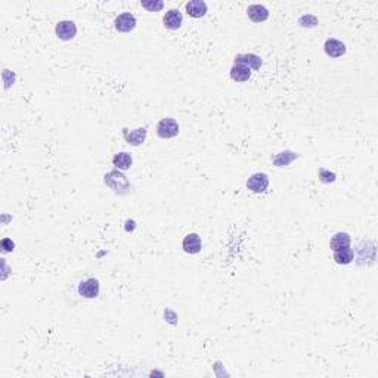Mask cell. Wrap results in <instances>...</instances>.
I'll list each match as a JSON object with an SVG mask.
<instances>
[{
    "label": "cell",
    "mask_w": 378,
    "mask_h": 378,
    "mask_svg": "<svg viewBox=\"0 0 378 378\" xmlns=\"http://www.w3.org/2000/svg\"><path fill=\"white\" fill-rule=\"evenodd\" d=\"M325 52L328 56L331 58H338V56H343L346 54V45L337 39H328L325 42Z\"/></svg>",
    "instance_id": "obj_6"
},
{
    "label": "cell",
    "mask_w": 378,
    "mask_h": 378,
    "mask_svg": "<svg viewBox=\"0 0 378 378\" xmlns=\"http://www.w3.org/2000/svg\"><path fill=\"white\" fill-rule=\"evenodd\" d=\"M353 257H355V254H353V250L350 247L334 251V260L338 265H349V263H352Z\"/></svg>",
    "instance_id": "obj_14"
},
{
    "label": "cell",
    "mask_w": 378,
    "mask_h": 378,
    "mask_svg": "<svg viewBox=\"0 0 378 378\" xmlns=\"http://www.w3.org/2000/svg\"><path fill=\"white\" fill-rule=\"evenodd\" d=\"M329 247L332 251H337V250H341V248H347L350 247V236L344 232H338L332 236L331 242H329Z\"/></svg>",
    "instance_id": "obj_12"
},
{
    "label": "cell",
    "mask_w": 378,
    "mask_h": 378,
    "mask_svg": "<svg viewBox=\"0 0 378 378\" xmlns=\"http://www.w3.org/2000/svg\"><path fill=\"white\" fill-rule=\"evenodd\" d=\"M268 186H269V177L265 173H256L247 182V188L253 192H265Z\"/></svg>",
    "instance_id": "obj_2"
},
{
    "label": "cell",
    "mask_w": 378,
    "mask_h": 378,
    "mask_svg": "<svg viewBox=\"0 0 378 378\" xmlns=\"http://www.w3.org/2000/svg\"><path fill=\"white\" fill-rule=\"evenodd\" d=\"M235 64H242L245 67H248L250 70H259L262 67V59L260 56L254 55V54H245V55H238L235 58Z\"/></svg>",
    "instance_id": "obj_9"
},
{
    "label": "cell",
    "mask_w": 378,
    "mask_h": 378,
    "mask_svg": "<svg viewBox=\"0 0 378 378\" xmlns=\"http://www.w3.org/2000/svg\"><path fill=\"white\" fill-rule=\"evenodd\" d=\"M1 247H3L4 251H12V250H13V242H12L10 239L4 238V239L1 241Z\"/></svg>",
    "instance_id": "obj_18"
},
{
    "label": "cell",
    "mask_w": 378,
    "mask_h": 378,
    "mask_svg": "<svg viewBox=\"0 0 378 378\" xmlns=\"http://www.w3.org/2000/svg\"><path fill=\"white\" fill-rule=\"evenodd\" d=\"M247 13H248V16L254 22H263L269 16V12H268V9L263 4H251V6H248Z\"/></svg>",
    "instance_id": "obj_11"
},
{
    "label": "cell",
    "mask_w": 378,
    "mask_h": 378,
    "mask_svg": "<svg viewBox=\"0 0 378 378\" xmlns=\"http://www.w3.org/2000/svg\"><path fill=\"white\" fill-rule=\"evenodd\" d=\"M112 162H114V165H115L117 168H120V170H127V168H130V165H132V157H130L127 152H120V154H117V155L112 158Z\"/></svg>",
    "instance_id": "obj_15"
},
{
    "label": "cell",
    "mask_w": 378,
    "mask_h": 378,
    "mask_svg": "<svg viewBox=\"0 0 378 378\" xmlns=\"http://www.w3.org/2000/svg\"><path fill=\"white\" fill-rule=\"evenodd\" d=\"M157 133L162 139H170L177 136L179 133V124L173 118H162L157 126Z\"/></svg>",
    "instance_id": "obj_1"
},
{
    "label": "cell",
    "mask_w": 378,
    "mask_h": 378,
    "mask_svg": "<svg viewBox=\"0 0 378 378\" xmlns=\"http://www.w3.org/2000/svg\"><path fill=\"white\" fill-rule=\"evenodd\" d=\"M77 34V27L73 21H61L56 25V36L61 40H71Z\"/></svg>",
    "instance_id": "obj_5"
},
{
    "label": "cell",
    "mask_w": 378,
    "mask_h": 378,
    "mask_svg": "<svg viewBox=\"0 0 378 378\" xmlns=\"http://www.w3.org/2000/svg\"><path fill=\"white\" fill-rule=\"evenodd\" d=\"M145 136H147V129H138V130H135V132H132L130 135H127V133H124V138L129 141V144H132V145H139V144H142L144 141H145Z\"/></svg>",
    "instance_id": "obj_16"
},
{
    "label": "cell",
    "mask_w": 378,
    "mask_h": 378,
    "mask_svg": "<svg viewBox=\"0 0 378 378\" xmlns=\"http://www.w3.org/2000/svg\"><path fill=\"white\" fill-rule=\"evenodd\" d=\"M203 247V242H201V238L197 235V233H189L185 236L183 239V250L189 254H197L200 253Z\"/></svg>",
    "instance_id": "obj_8"
},
{
    "label": "cell",
    "mask_w": 378,
    "mask_h": 378,
    "mask_svg": "<svg viewBox=\"0 0 378 378\" xmlns=\"http://www.w3.org/2000/svg\"><path fill=\"white\" fill-rule=\"evenodd\" d=\"M186 12L192 18H201L207 12V4L203 0H192L186 3Z\"/></svg>",
    "instance_id": "obj_10"
},
{
    "label": "cell",
    "mask_w": 378,
    "mask_h": 378,
    "mask_svg": "<svg viewBox=\"0 0 378 378\" xmlns=\"http://www.w3.org/2000/svg\"><path fill=\"white\" fill-rule=\"evenodd\" d=\"M230 77L235 81H247L251 77V70L242 64H235L230 70Z\"/></svg>",
    "instance_id": "obj_13"
},
{
    "label": "cell",
    "mask_w": 378,
    "mask_h": 378,
    "mask_svg": "<svg viewBox=\"0 0 378 378\" xmlns=\"http://www.w3.org/2000/svg\"><path fill=\"white\" fill-rule=\"evenodd\" d=\"M142 6H144L145 9L151 10V12H155V10L162 9L164 3H162V1H142Z\"/></svg>",
    "instance_id": "obj_17"
},
{
    "label": "cell",
    "mask_w": 378,
    "mask_h": 378,
    "mask_svg": "<svg viewBox=\"0 0 378 378\" xmlns=\"http://www.w3.org/2000/svg\"><path fill=\"white\" fill-rule=\"evenodd\" d=\"M182 21H183V16H182L180 10H177V9H170V10L164 15V19H162L164 25H165L168 30H177V28H180Z\"/></svg>",
    "instance_id": "obj_7"
},
{
    "label": "cell",
    "mask_w": 378,
    "mask_h": 378,
    "mask_svg": "<svg viewBox=\"0 0 378 378\" xmlns=\"http://www.w3.org/2000/svg\"><path fill=\"white\" fill-rule=\"evenodd\" d=\"M78 293L86 299H95L99 294V282L95 278H89L78 285Z\"/></svg>",
    "instance_id": "obj_3"
},
{
    "label": "cell",
    "mask_w": 378,
    "mask_h": 378,
    "mask_svg": "<svg viewBox=\"0 0 378 378\" xmlns=\"http://www.w3.org/2000/svg\"><path fill=\"white\" fill-rule=\"evenodd\" d=\"M115 28L121 33H129L136 27V19L130 12H124L115 18Z\"/></svg>",
    "instance_id": "obj_4"
}]
</instances>
